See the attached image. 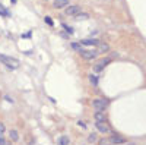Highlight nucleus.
<instances>
[{
  "instance_id": "24",
  "label": "nucleus",
  "mask_w": 146,
  "mask_h": 145,
  "mask_svg": "<svg viewBox=\"0 0 146 145\" xmlns=\"http://www.w3.org/2000/svg\"><path fill=\"white\" fill-rule=\"evenodd\" d=\"M0 145H5V139H3L2 135H0Z\"/></svg>"
},
{
  "instance_id": "12",
  "label": "nucleus",
  "mask_w": 146,
  "mask_h": 145,
  "mask_svg": "<svg viewBox=\"0 0 146 145\" xmlns=\"http://www.w3.org/2000/svg\"><path fill=\"white\" fill-rule=\"evenodd\" d=\"M0 15H2V16H9V15H10V12H9L2 3H0Z\"/></svg>"
},
{
  "instance_id": "20",
  "label": "nucleus",
  "mask_w": 146,
  "mask_h": 145,
  "mask_svg": "<svg viewBox=\"0 0 146 145\" xmlns=\"http://www.w3.org/2000/svg\"><path fill=\"white\" fill-rule=\"evenodd\" d=\"M63 28H64V29H66V31H67L69 34H73V28H70V27H66L64 23H63Z\"/></svg>"
},
{
  "instance_id": "8",
  "label": "nucleus",
  "mask_w": 146,
  "mask_h": 145,
  "mask_svg": "<svg viewBox=\"0 0 146 145\" xmlns=\"http://www.w3.org/2000/svg\"><path fill=\"white\" fill-rule=\"evenodd\" d=\"M53 6H54L56 9H62V7H66V6H69V0H54Z\"/></svg>"
},
{
  "instance_id": "9",
  "label": "nucleus",
  "mask_w": 146,
  "mask_h": 145,
  "mask_svg": "<svg viewBox=\"0 0 146 145\" xmlns=\"http://www.w3.org/2000/svg\"><path fill=\"white\" fill-rule=\"evenodd\" d=\"M110 142H111V144H123L124 142V138L117 135V134H113L111 138H110Z\"/></svg>"
},
{
  "instance_id": "16",
  "label": "nucleus",
  "mask_w": 146,
  "mask_h": 145,
  "mask_svg": "<svg viewBox=\"0 0 146 145\" xmlns=\"http://www.w3.org/2000/svg\"><path fill=\"white\" fill-rule=\"evenodd\" d=\"M45 23H47V25H50V27H53V19L50 18V16H45Z\"/></svg>"
},
{
  "instance_id": "1",
  "label": "nucleus",
  "mask_w": 146,
  "mask_h": 145,
  "mask_svg": "<svg viewBox=\"0 0 146 145\" xmlns=\"http://www.w3.org/2000/svg\"><path fill=\"white\" fill-rule=\"evenodd\" d=\"M0 62H2L6 67H9V69H16V67H19V60L18 59H13V57H10V56H6V54H2L0 53Z\"/></svg>"
},
{
  "instance_id": "11",
  "label": "nucleus",
  "mask_w": 146,
  "mask_h": 145,
  "mask_svg": "<svg viewBox=\"0 0 146 145\" xmlns=\"http://www.w3.org/2000/svg\"><path fill=\"white\" fill-rule=\"evenodd\" d=\"M95 119H96V122H102V120H105V114L102 112H96L95 113Z\"/></svg>"
},
{
  "instance_id": "6",
  "label": "nucleus",
  "mask_w": 146,
  "mask_h": 145,
  "mask_svg": "<svg viewBox=\"0 0 146 145\" xmlns=\"http://www.w3.org/2000/svg\"><path fill=\"white\" fill-rule=\"evenodd\" d=\"M95 126H96V129H98L100 132H102V134H105V132L110 130V126H108V123L105 122V120H102V122H96Z\"/></svg>"
},
{
  "instance_id": "5",
  "label": "nucleus",
  "mask_w": 146,
  "mask_h": 145,
  "mask_svg": "<svg viewBox=\"0 0 146 145\" xmlns=\"http://www.w3.org/2000/svg\"><path fill=\"white\" fill-rule=\"evenodd\" d=\"M80 12V7L79 6H66V10H64V13L69 15V16H75L78 15Z\"/></svg>"
},
{
  "instance_id": "15",
  "label": "nucleus",
  "mask_w": 146,
  "mask_h": 145,
  "mask_svg": "<svg viewBox=\"0 0 146 145\" xmlns=\"http://www.w3.org/2000/svg\"><path fill=\"white\" fill-rule=\"evenodd\" d=\"M70 45H72L73 50H78V51H79V50H82V47H80V44H79V43H72Z\"/></svg>"
},
{
  "instance_id": "13",
  "label": "nucleus",
  "mask_w": 146,
  "mask_h": 145,
  "mask_svg": "<svg viewBox=\"0 0 146 145\" xmlns=\"http://www.w3.org/2000/svg\"><path fill=\"white\" fill-rule=\"evenodd\" d=\"M9 135H10V138L13 139V141H18V138H19V135H18V132H16V130H10V132H9Z\"/></svg>"
},
{
  "instance_id": "2",
  "label": "nucleus",
  "mask_w": 146,
  "mask_h": 145,
  "mask_svg": "<svg viewBox=\"0 0 146 145\" xmlns=\"http://www.w3.org/2000/svg\"><path fill=\"white\" fill-rule=\"evenodd\" d=\"M108 106V101L107 100H104V98H95L94 101H92V107L95 108L96 112H102V110H105V107Z\"/></svg>"
},
{
  "instance_id": "4",
  "label": "nucleus",
  "mask_w": 146,
  "mask_h": 145,
  "mask_svg": "<svg viewBox=\"0 0 146 145\" xmlns=\"http://www.w3.org/2000/svg\"><path fill=\"white\" fill-rule=\"evenodd\" d=\"M79 53H80V56L83 57V59H86V60H91V59H95L96 56H98V53H96V50H79Z\"/></svg>"
},
{
  "instance_id": "18",
  "label": "nucleus",
  "mask_w": 146,
  "mask_h": 145,
  "mask_svg": "<svg viewBox=\"0 0 146 145\" xmlns=\"http://www.w3.org/2000/svg\"><path fill=\"white\" fill-rule=\"evenodd\" d=\"M100 145H111V142H110V139H101Z\"/></svg>"
},
{
  "instance_id": "23",
  "label": "nucleus",
  "mask_w": 146,
  "mask_h": 145,
  "mask_svg": "<svg viewBox=\"0 0 146 145\" xmlns=\"http://www.w3.org/2000/svg\"><path fill=\"white\" fill-rule=\"evenodd\" d=\"M5 129H6V128H5V125H3L2 122H0V134H2V132H5Z\"/></svg>"
},
{
  "instance_id": "7",
  "label": "nucleus",
  "mask_w": 146,
  "mask_h": 145,
  "mask_svg": "<svg viewBox=\"0 0 146 145\" xmlns=\"http://www.w3.org/2000/svg\"><path fill=\"white\" fill-rule=\"evenodd\" d=\"M96 45H98V48H96V53L98 54H104V53L110 51V45L107 43H98Z\"/></svg>"
},
{
  "instance_id": "25",
  "label": "nucleus",
  "mask_w": 146,
  "mask_h": 145,
  "mask_svg": "<svg viewBox=\"0 0 146 145\" xmlns=\"http://www.w3.org/2000/svg\"><path fill=\"white\" fill-rule=\"evenodd\" d=\"M10 2H12V3H13V5H15V3L18 2V0H10Z\"/></svg>"
},
{
  "instance_id": "14",
  "label": "nucleus",
  "mask_w": 146,
  "mask_h": 145,
  "mask_svg": "<svg viewBox=\"0 0 146 145\" xmlns=\"http://www.w3.org/2000/svg\"><path fill=\"white\" fill-rule=\"evenodd\" d=\"M60 145H69V138L67 136H62L60 138Z\"/></svg>"
},
{
  "instance_id": "22",
  "label": "nucleus",
  "mask_w": 146,
  "mask_h": 145,
  "mask_svg": "<svg viewBox=\"0 0 146 145\" xmlns=\"http://www.w3.org/2000/svg\"><path fill=\"white\" fill-rule=\"evenodd\" d=\"M95 139H96V135H95V134L89 135V142H95Z\"/></svg>"
},
{
  "instance_id": "3",
  "label": "nucleus",
  "mask_w": 146,
  "mask_h": 145,
  "mask_svg": "<svg viewBox=\"0 0 146 145\" xmlns=\"http://www.w3.org/2000/svg\"><path fill=\"white\" fill-rule=\"evenodd\" d=\"M110 62H111V57H105V59H102L101 60V62L100 63H96L95 66H94V70H95V74H100V72L110 63Z\"/></svg>"
},
{
  "instance_id": "17",
  "label": "nucleus",
  "mask_w": 146,
  "mask_h": 145,
  "mask_svg": "<svg viewBox=\"0 0 146 145\" xmlns=\"http://www.w3.org/2000/svg\"><path fill=\"white\" fill-rule=\"evenodd\" d=\"M75 18L76 19H83V18H88V15L86 13H80V12H79L78 15H75Z\"/></svg>"
},
{
  "instance_id": "19",
  "label": "nucleus",
  "mask_w": 146,
  "mask_h": 145,
  "mask_svg": "<svg viewBox=\"0 0 146 145\" xmlns=\"http://www.w3.org/2000/svg\"><path fill=\"white\" fill-rule=\"evenodd\" d=\"M89 78H91V81H92V84H94V85H98V79H96V76L91 75Z\"/></svg>"
},
{
  "instance_id": "21",
  "label": "nucleus",
  "mask_w": 146,
  "mask_h": 145,
  "mask_svg": "<svg viewBox=\"0 0 146 145\" xmlns=\"http://www.w3.org/2000/svg\"><path fill=\"white\" fill-rule=\"evenodd\" d=\"M31 35H32V32H31V31H29V32H25V34L22 35V38H31Z\"/></svg>"
},
{
  "instance_id": "10",
  "label": "nucleus",
  "mask_w": 146,
  "mask_h": 145,
  "mask_svg": "<svg viewBox=\"0 0 146 145\" xmlns=\"http://www.w3.org/2000/svg\"><path fill=\"white\" fill-rule=\"evenodd\" d=\"M98 43H100L98 40H88V38H85V40H80L79 44H82V45H96Z\"/></svg>"
}]
</instances>
